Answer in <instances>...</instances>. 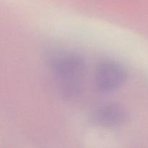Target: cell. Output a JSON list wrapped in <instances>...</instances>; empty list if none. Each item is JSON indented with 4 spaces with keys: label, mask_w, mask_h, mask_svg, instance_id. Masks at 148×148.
<instances>
[{
    "label": "cell",
    "mask_w": 148,
    "mask_h": 148,
    "mask_svg": "<svg viewBox=\"0 0 148 148\" xmlns=\"http://www.w3.org/2000/svg\"><path fill=\"white\" fill-rule=\"evenodd\" d=\"M49 64L62 96L72 98L77 95L85 72L83 58L75 52H56L49 56Z\"/></svg>",
    "instance_id": "cell-1"
},
{
    "label": "cell",
    "mask_w": 148,
    "mask_h": 148,
    "mask_svg": "<svg viewBox=\"0 0 148 148\" xmlns=\"http://www.w3.org/2000/svg\"><path fill=\"white\" fill-rule=\"evenodd\" d=\"M127 72L118 62L103 60L97 66L94 82L98 90L102 92H111L119 89L126 82Z\"/></svg>",
    "instance_id": "cell-2"
},
{
    "label": "cell",
    "mask_w": 148,
    "mask_h": 148,
    "mask_svg": "<svg viewBox=\"0 0 148 148\" xmlns=\"http://www.w3.org/2000/svg\"><path fill=\"white\" fill-rule=\"evenodd\" d=\"M95 125L106 129H114L126 124L129 114L118 103L104 104L94 110L90 118Z\"/></svg>",
    "instance_id": "cell-3"
}]
</instances>
